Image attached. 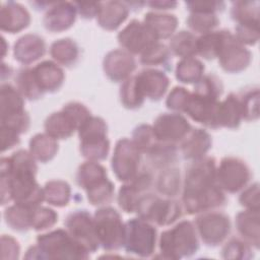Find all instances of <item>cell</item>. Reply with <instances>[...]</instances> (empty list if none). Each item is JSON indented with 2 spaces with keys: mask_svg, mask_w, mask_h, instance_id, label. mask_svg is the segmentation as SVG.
Masks as SVG:
<instances>
[{
  "mask_svg": "<svg viewBox=\"0 0 260 260\" xmlns=\"http://www.w3.org/2000/svg\"><path fill=\"white\" fill-rule=\"evenodd\" d=\"M129 7L126 2L107 1L101 2L96 21L106 30L117 29L128 17Z\"/></svg>",
  "mask_w": 260,
  "mask_h": 260,
  "instance_id": "obj_26",
  "label": "cell"
},
{
  "mask_svg": "<svg viewBox=\"0 0 260 260\" xmlns=\"http://www.w3.org/2000/svg\"><path fill=\"white\" fill-rule=\"evenodd\" d=\"M218 100L203 98L191 92L184 113L187 114L193 121L200 123L205 127L218 129Z\"/></svg>",
  "mask_w": 260,
  "mask_h": 260,
  "instance_id": "obj_19",
  "label": "cell"
},
{
  "mask_svg": "<svg viewBox=\"0 0 260 260\" xmlns=\"http://www.w3.org/2000/svg\"><path fill=\"white\" fill-rule=\"evenodd\" d=\"M152 9L156 10H166V9H174L178 3L176 1H150L146 3Z\"/></svg>",
  "mask_w": 260,
  "mask_h": 260,
  "instance_id": "obj_57",
  "label": "cell"
},
{
  "mask_svg": "<svg viewBox=\"0 0 260 260\" xmlns=\"http://www.w3.org/2000/svg\"><path fill=\"white\" fill-rule=\"evenodd\" d=\"M225 29L211 30L197 38V54L206 60L217 58Z\"/></svg>",
  "mask_w": 260,
  "mask_h": 260,
  "instance_id": "obj_41",
  "label": "cell"
},
{
  "mask_svg": "<svg viewBox=\"0 0 260 260\" xmlns=\"http://www.w3.org/2000/svg\"><path fill=\"white\" fill-rule=\"evenodd\" d=\"M259 210L246 209L236 215V228L242 239L255 249H259Z\"/></svg>",
  "mask_w": 260,
  "mask_h": 260,
  "instance_id": "obj_27",
  "label": "cell"
},
{
  "mask_svg": "<svg viewBox=\"0 0 260 260\" xmlns=\"http://www.w3.org/2000/svg\"><path fill=\"white\" fill-rule=\"evenodd\" d=\"M212 145L210 134L201 128L191 129L181 141L180 150L185 159L197 160L206 155Z\"/></svg>",
  "mask_w": 260,
  "mask_h": 260,
  "instance_id": "obj_25",
  "label": "cell"
},
{
  "mask_svg": "<svg viewBox=\"0 0 260 260\" xmlns=\"http://www.w3.org/2000/svg\"><path fill=\"white\" fill-rule=\"evenodd\" d=\"M182 211L183 206L177 200L150 193H146L140 198L136 209L139 217L159 226L174 223L182 216Z\"/></svg>",
  "mask_w": 260,
  "mask_h": 260,
  "instance_id": "obj_7",
  "label": "cell"
},
{
  "mask_svg": "<svg viewBox=\"0 0 260 260\" xmlns=\"http://www.w3.org/2000/svg\"><path fill=\"white\" fill-rule=\"evenodd\" d=\"M35 78L45 92H55L61 88L65 80L63 69L54 61L45 60L32 67Z\"/></svg>",
  "mask_w": 260,
  "mask_h": 260,
  "instance_id": "obj_24",
  "label": "cell"
},
{
  "mask_svg": "<svg viewBox=\"0 0 260 260\" xmlns=\"http://www.w3.org/2000/svg\"><path fill=\"white\" fill-rule=\"evenodd\" d=\"M191 92L183 86H175L167 96L166 106L176 113H184Z\"/></svg>",
  "mask_w": 260,
  "mask_h": 260,
  "instance_id": "obj_50",
  "label": "cell"
},
{
  "mask_svg": "<svg viewBox=\"0 0 260 260\" xmlns=\"http://www.w3.org/2000/svg\"><path fill=\"white\" fill-rule=\"evenodd\" d=\"M20 247L18 242L11 236L3 235L1 237V258L17 259L19 257Z\"/></svg>",
  "mask_w": 260,
  "mask_h": 260,
  "instance_id": "obj_54",
  "label": "cell"
},
{
  "mask_svg": "<svg viewBox=\"0 0 260 260\" xmlns=\"http://www.w3.org/2000/svg\"><path fill=\"white\" fill-rule=\"evenodd\" d=\"M232 18L240 23H259V3L257 1L233 2Z\"/></svg>",
  "mask_w": 260,
  "mask_h": 260,
  "instance_id": "obj_42",
  "label": "cell"
},
{
  "mask_svg": "<svg viewBox=\"0 0 260 260\" xmlns=\"http://www.w3.org/2000/svg\"><path fill=\"white\" fill-rule=\"evenodd\" d=\"M80 153L87 160L100 161L107 158L110 151L108 126L101 117L91 116L77 130Z\"/></svg>",
  "mask_w": 260,
  "mask_h": 260,
  "instance_id": "obj_6",
  "label": "cell"
},
{
  "mask_svg": "<svg viewBox=\"0 0 260 260\" xmlns=\"http://www.w3.org/2000/svg\"><path fill=\"white\" fill-rule=\"evenodd\" d=\"M117 40L123 50L132 55H141L149 47L158 42L152 30L144 22L137 19H132L118 34Z\"/></svg>",
  "mask_w": 260,
  "mask_h": 260,
  "instance_id": "obj_15",
  "label": "cell"
},
{
  "mask_svg": "<svg viewBox=\"0 0 260 260\" xmlns=\"http://www.w3.org/2000/svg\"><path fill=\"white\" fill-rule=\"evenodd\" d=\"M204 64L195 57L183 58L177 63L176 78L185 84L197 83L204 75Z\"/></svg>",
  "mask_w": 260,
  "mask_h": 260,
  "instance_id": "obj_38",
  "label": "cell"
},
{
  "mask_svg": "<svg viewBox=\"0 0 260 260\" xmlns=\"http://www.w3.org/2000/svg\"><path fill=\"white\" fill-rule=\"evenodd\" d=\"M44 189L45 201L56 207L68 205L71 198L70 185L62 180H51L46 183Z\"/></svg>",
  "mask_w": 260,
  "mask_h": 260,
  "instance_id": "obj_39",
  "label": "cell"
},
{
  "mask_svg": "<svg viewBox=\"0 0 260 260\" xmlns=\"http://www.w3.org/2000/svg\"><path fill=\"white\" fill-rule=\"evenodd\" d=\"M103 69L110 80L123 82L136 69V61L129 52L123 49H115L106 54L103 61Z\"/></svg>",
  "mask_w": 260,
  "mask_h": 260,
  "instance_id": "obj_18",
  "label": "cell"
},
{
  "mask_svg": "<svg viewBox=\"0 0 260 260\" xmlns=\"http://www.w3.org/2000/svg\"><path fill=\"white\" fill-rule=\"evenodd\" d=\"M159 252L166 259L191 257L199 249L198 234L194 222L181 220L164 231L158 239Z\"/></svg>",
  "mask_w": 260,
  "mask_h": 260,
  "instance_id": "obj_5",
  "label": "cell"
},
{
  "mask_svg": "<svg viewBox=\"0 0 260 260\" xmlns=\"http://www.w3.org/2000/svg\"><path fill=\"white\" fill-rule=\"evenodd\" d=\"M89 252L78 244L67 230L57 229L37 238L24 255L25 259H87Z\"/></svg>",
  "mask_w": 260,
  "mask_h": 260,
  "instance_id": "obj_3",
  "label": "cell"
},
{
  "mask_svg": "<svg viewBox=\"0 0 260 260\" xmlns=\"http://www.w3.org/2000/svg\"><path fill=\"white\" fill-rule=\"evenodd\" d=\"M74 2H53L44 15L45 28L51 32H61L70 28L76 19Z\"/></svg>",
  "mask_w": 260,
  "mask_h": 260,
  "instance_id": "obj_21",
  "label": "cell"
},
{
  "mask_svg": "<svg viewBox=\"0 0 260 260\" xmlns=\"http://www.w3.org/2000/svg\"><path fill=\"white\" fill-rule=\"evenodd\" d=\"M76 183L87 195L91 205H107L114 199L115 186L108 178L106 168L99 161L87 160L78 167Z\"/></svg>",
  "mask_w": 260,
  "mask_h": 260,
  "instance_id": "obj_4",
  "label": "cell"
},
{
  "mask_svg": "<svg viewBox=\"0 0 260 260\" xmlns=\"http://www.w3.org/2000/svg\"><path fill=\"white\" fill-rule=\"evenodd\" d=\"M25 112L24 98L17 88L3 83L0 88V119H5Z\"/></svg>",
  "mask_w": 260,
  "mask_h": 260,
  "instance_id": "obj_31",
  "label": "cell"
},
{
  "mask_svg": "<svg viewBox=\"0 0 260 260\" xmlns=\"http://www.w3.org/2000/svg\"><path fill=\"white\" fill-rule=\"evenodd\" d=\"M185 5L190 12L216 13L224 8V3L221 1H188Z\"/></svg>",
  "mask_w": 260,
  "mask_h": 260,
  "instance_id": "obj_53",
  "label": "cell"
},
{
  "mask_svg": "<svg viewBox=\"0 0 260 260\" xmlns=\"http://www.w3.org/2000/svg\"><path fill=\"white\" fill-rule=\"evenodd\" d=\"M242 120V110L238 93L231 92L223 101H219L217 113L218 128L236 129L240 126Z\"/></svg>",
  "mask_w": 260,
  "mask_h": 260,
  "instance_id": "obj_29",
  "label": "cell"
},
{
  "mask_svg": "<svg viewBox=\"0 0 260 260\" xmlns=\"http://www.w3.org/2000/svg\"><path fill=\"white\" fill-rule=\"evenodd\" d=\"M67 232L89 253L95 252L99 247V239L95 232L93 217L85 209H78L69 213L64 221Z\"/></svg>",
  "mask_w": 260,
  "mask_h": 260,
  "instance_id": "obj_13",
  "label": "cell"
},
{
  "mask_svg": "<svg viewBox=\"0 0 260 260\" xmlns=\"http://www.w3.org/2000/svg\"><path fill=\"white\" fill-rule=\"evenodd\" d=\"M251 247L246 241L233 238L222 247L221 257L223 259H250L253 257Z\"/></svg>",
  "mask_w": 260,
  "mask_h": 260,
  "instance_id": "obj_48",
  "label": "cell"
},
{
  "mask_svg": "<svg viewBox=\"0 0 260 260\" xmlns=\"http://www.w3.org/2000/svg\"><path fill=\"white\" fill-rule=\"evenodd\" d=\"M120 100L123 107L129 110L139 109L143 105L145 99L137 87L134 75L122 82L120 87Z\"/></svg>",
  "mask_w": 260,
  "mask_h": 260,
  "instance_id": "obj_44",
  "label": "cell"
},
{
  "mask_svg": "<svg viewBox=\"0 0 260 260\" xmlns=\"http://www.w3.org/2000/svg\"><path fill=\"white\" fill-rule=\"evenodd\" d=\"M29 152L43 164L52 160L58 152L57 139L50 136L48 133H38L29 140Z\"/></svg>",
  "mask_w": 260,
  "mask_h": 260,
  "instance_id": "obj_32",
  "label": "cell"
},
{
  "mask_svg": "<svg viewBox=\"0 0 260 260\" xmlns=\"http://www.w3.org/2000/svg\"><path fill=\"white\" fill-rule=\"evenodd\" d=\"M77 13L84 19H91L96 17L101 2H74Z\"/></svg>",
  "mask_w": 260,
  "mask_h": 260,
  "instance_id": "obj_56",
  "label": "cell"
},
{
  "mask_svg": "<svg viewBox=\"0 0 260 260\" xmlns=\"http://www.w3.org/2000/svg\"><path fill=\"white\" fill-rule=\"evenodd\" d=\"M156 190L162 196L168 198L175 197L181 190V175L180 170L174 167L161 169L155 182Z\"/></svg>",
  "mask_w": 260,
  "mask_h": 260,
  "instance_id": "obj_36",
  "label": "cell"
},
{
  "mask_svg": "<svg viewBox=\"0 0 260 260\" xmlns=\"http://www.w3.org/2000/svg\"><path fill=\"white\" fill-rule=\"evenodd\" d=\"M183 209L187 214L211 211L226 203L224 191L216 183V161L212 156L193 160L183 182Z\"/></svg>",
  "mask_w": 260,
  "mask_h": 260,
  "instance_id": "obj_2",
  "label": "cell"
},
{
  "mask_svg": "<svg viewBox=\"0 0 260 260\" xmlns=\"http://www.w3.org/2000/svg\"><path fill=\"white\" fill-rule=\"evenodd\" d=\"M58 221V213L49 207L37 206L32 210L31 229L35 231H45L51 229Z\"/></svg>",
  "mask_w": 260,
  "mask_h": 260,
  "instance_id": "obj_49",
  "label": "cell"
},
{
  "mask_svg": "<svg viewBox=\"0 0 260 260\" xmlns=\"http://www.w3.org/2000/svg\"><path fill=\"white\" fill-rule=\"evenodd\" d=\"M134 77L142 96L150 101H159L170 85L168 75L162 70L155 68L143 69L134 75Z\"/></svg>",
  "mask_w": 260,
  "mask_h": 260,
  "instance_id": "obj_20",
  "label": "cell"
},
{
  "mask_svg": "<svg viewBox=\"0 0 260 260\" xmlns=\"http://www.w3.org/2000/svg\"><path fill=\"white\" fill-rule=\"evenodd\" d=\"M223 85L221 80L214 74H206L201 77V79L195 83L193 93L208 98L212 100H218L222 94Z\"/></svg>",
  "mask_w": 260,
  "mask_h": 260,
  "instance_id": "obj_46",
  "label": "cell"
},
{
  "mask_svg": "<svg viewBox=\"0 0 260 260\" xmlns=\"http://www.w3.org/2000/svg\"><path fill=\"white\" fill-rule=\"evenodd\" d=\"M153 184L152 174L143 169L132 180L125 182L118 192V204L126 213L136 212L140 198L147 193Z\"/></svg>",
  "mask_w": 260,
  "mask_h": 260,
  "instance_id": "obj_16",
  "label": "cell"
},
{
  "mask_svg": "<svg viewBox=\"0 0 260 260\" xmlns=\"http://www.w3.org/2000/svg\"><path fill=\"white\" fill-rule=\"evenodd\" d=\"M186 22L190 29L202 35L213 30L218 25L219 19L215 13L190 12Z\"/></svg>",
  "mask_w": 260,
  "mask_h": 260,
  "instance_id": "obj_47",
  "label": "cell"
},
{
  "mask_svg": "<svg viewBox=\"0 0 260 260\" xmlns=\"http://www.w3.org/2000/svg\"><path fill=\"white\" fill-rule=\"evenodd\" d=\"M44 128L46 133L55 139L69 138L75 130H78L74 119L63 109L48 116L45 120Z\"/></svg>",
  "mask_w": 260,
  "mask_h": 260,
  "instance_id": "obj_28",
  "label": "cell"
},
{
  "mask_svg": "<svg viewBox=\"0 0 260 260\" xmlns=\"http://www.w3.org/2000/svg\"><path fill=\"white\" fill-rule=\"evenodd\" d=\"M35 207H27L14 203L8 206L3 213L6 224L16 232H26L31 229L32 210Z\"/></svg>",
  "mask_w": 260,
  "mask_h": 260,
  "instance_id": "obj_34",
  "label": "cell"
},
{
  "mask_svg": "<svg viewBox=\"0 0 260 260\" xmlns=\"http://www.w3.org/2000/svg\"><path fill=\"white\" fill-rule=\"evenodd\" d=\"M217 58L220 67L225 72L239 73L249 66L252 54L235 35L225 29Z\"/></svg>",
  "mask_w": 260,
  "mask_h": 260,
  "instance_id": "obj_14",
  "label": "cell"
},
{
  "mask_svg": "<svg viewBox=\"0 0 260 260\" xmlns=\"http://www.w3.org/2000/svg\"><path fill=\"white\" fill-rule=\"evenodd\" d=\"M157 242V231L152 223L134 217L125 223L124 249L127 253L141 258L151 257L155 252Z\"/></svg>",
  "mask_w": 260,
  "mask_h": 260,
  "instance_id": "obj_9",
  "label": "cell"
},
{
  "mask_svg": "<svg viewBox=\"0 0 260 260\" xmlns=\"http://www.w3.org/2000/svg\"><path fill=\"white\" fill-rule=\"evenodd\" d=\"M239 202L246 209L259 210V184L254 183L244 188L239 197Z\"/></svg>",
  "mask_w": 260,
  "mask_h": 260,
  "instance_id": "obj_52",
  "label": "cell"
},
{
  "mask_svg": "<svg viewBox=\"0 0 260 260\" xmlns=\"http://www.w3.org/2000/svg\"><path fill=\"white\" fill-rule=\"evenodd\" d=\"M143 22L152 30L158 41L171 38L178 26V18L174 14L152 11L144 15Z\"/></svg>",
  "mask_w": 260,
  "mask_h": 260,
  "instance_id": "obj_30",
  "label": "cell"
},
{
  "mask_svg": "<svg viewBox=\"0 0 260 260\" xmlns=\"http://www.w3.org/2000/svg\"><path fill=\"white\" fill-rule=\"evenodd\" d=\"M152 127L160 141L175 144L182 141L192 129L188 120L176 112L160 114L155 118Z\"/></svg>",
  "mask_w": 260,
  "mask_h": 260,
  "instance_id": "obj_17",
  "label": "cell"
},
{
  "mask_svg": "<svg viewBox=\"0 0 260 260\" xmlns=\"http://www.w3.org/2000/svg\"><path fill=\"white\" fill-rule=\"evenodd\" d=\"M0 138H1V151L4 152L12 147L16 146L20 142L19 133L8 129L0 127Z\"/></svg>",
  "mask_w": 260,
  "mask_h": 260,
  "instance_id": "obj_55",
  "label": "cell"
},
{
  "mask_svg": "<svg viewBox=\"0 0 260 260\" xmlns=\"http://www.w3.org/2000/svg\"><path fill=\"white\" fill-rule=\"evenodd\" d=\"M38 166L29 150L19 149L0 161L1 205L11 200L14 203L37 207L45 201L44 189L38 184Z\"/></svg>",
  "mask_w": 260,
  "mask_h": 260,
  "instance_id": "obj_1",
  "label": "cell"
},
{
  "mask_svg": "<svg viewBox=\"0 0 260 260\" xmlns=\"http://www.w3.org/2000/svg\"><path fill=\"white\" fill-rule=\"evenodd\" d=\"M15 87L28 101H37L44 95L40 88L31 67L20 68L15 76Z\"/></svg>",
  "mask_w": 260,
  "mask_h": 260,
  "instance_id": "obj_37",
  "label": "cell"
},
{
  "mask_svg": "<svg viewBox=\"0 0 260 260\" xmlns=\"http://www.w3.org/2000/svg\"><path fill=\"white\" fill-rule=\"evenodd\" d=\"M235 31V37L243 45L254 46L259 40V23H240Z\"/></svg>",
  "mask_w": 260,
  "mask_h": 260,
  "instance_id": "obj_51",
  "label": "cell"
},
{
  "mask_svg": "<svg viewBox=\"0 0 260 260\" xmlns=\"http://www.w3.org/2000/svg\"><path fill=\"white\" fill-rule=\"evenodd\" d=\"M46 49L43 37L37 34H26L14 43L13 56L17 62L29 65L42 58L46 54Z\"/></svg>",
  "mask_w": 260,
  "mask_h": 260,
  "instance_id": "obj_22",
  "label": "cell"
},
{
  "mask_svg": "<svg viewBox=\"0 0 260 260\" xmlns=\"http://www.w3.org/2000/svg\"><path fill=\"white\" fill-rule=\"evenodd\" d=\"M132 141L139 151L146 155L155 147L159 139L156 137L152 126L140 124L136 126L132 132Z\"/></svg>",
  "mask_w": 260,
  "mask_h": 260,
  "instance_id": "obj_45",
  "label": "cell"
},
{
  "mask_svg": "<svg viewBox=\"0 0 260 260\" xmlns=\"http://www.w3.org/2000/svg\"><path fill=\"white\" fill-rule=\"evenodd\" d=\"M141 152L132 139L121 138L117 141L112 156V170L121 182H128L140 172Z\"/></svg>",
  "mask_w": 260,
  "mask_h": 260,
  "instance_id": "obj_10",
  "label": "cell"
},
{
  "mask_svg": "<svg viewBox=\"0 0 260 260\" xmlns=\"http://www.w3.org/2000/svg\"><path fill=\"white\" fill-rule=\"evenodd\" d=\"M252 177L248 165L238 157H223L216 168V183L229 193L243 190Z\"/></svg>",
  "mask_w": 260,
  "mask_h": 260,
  "instance_id": "obj_12",
  "label": "cell"
},
{
  "mask_svg": "<svg viewBox=\"0 0 260 260\" xmlns=\"http://www.w3.org/2000/svg\"><path fill=\"white\" fill-rule=\"evenodd\" d=\"M171 54L170 49L165 44L157 42L140 55V63L143 66L162 67L170 70L172 68Z\"/></svg>",
  "mask_w": 260,
  "mask_h": 260,
  "instance_id": "obj_40",
  "label": "cell"
},
{
  "mask_svg": "<svg viewBox=\"0 0 260 260\" xmlns=\"http://www.w3.org/2000/svg\"><path fill=\"white\" fill-rule=\"evenodd\" d=\"M201 241L208 247L222 244L231 233L230 217L219 211H206L198 215L194 221Z\"/></svg>",
  "mask_w": 260,
  "mask_h": 260,
  "instance_id": "obj_11",
  "label": "cell"
},
{
  "mask_svg": "<svg viewBox=\"0 0 260 260\" xmlns=\"http://www.w3.org/2000/svg\"><path fill=\"white\" fill-rule=\"evenodd\" d=\"M241 104L242 118L246 121H254L259 118V88L250 87L238 92Z\"/></svg>",
  "mask_w": 260,
  "mask_h": 260,
  "instance_id": "obj_43",
  "label": "cell"
},
{
  "mask_svg": "<svg viewBox=\"0 0 260 260\" xmlns=\"http://www.w3.org/2000/svg\"><path fill=\"white\" fill-rule=\"evenodd\" d=\"M169 49L175 56L190 58L197 55V38L188 30H181L172 36Z\"/></svg>",
  "mask_w": 260,
  "mask_h": 260,
  "instance_id": "obj_35",
  "label": "cell"
},
{
  "mask_svg": "<svg viewBox=\"0 0 260 260\" xmlns=\"http://www.w3.org/2000/svg\"><path fill=\"white\" fill-rule=\"evenodd\" d=\"M30 23V14L25 7L13 1L5 2L0 9V27L2 31L16 34Z\"/></svg>",
  "mask_w": 260,
  "mask_h": 260,
  "instance_id": "obj_23",
  "label": "cell"
},
{
  "mask_svg": "<svg viewBox=\"0 0 260 260\" xmlns=\"http://www.w3.org/2000/svg\"><path fill=\"white\" fill-rule=\"evenodd\" d=\"M100 246L106 251H117L124 246L125 223L121 214L113 207L99 208L93 215Z\"/></svg>",
  "mask_w": 260,
  "mask_h": 260,
  "instance_id": "obj_8",
  "label": "cell"
},
{
  "mask_svg": "<svg viewBox=\"0 0 260 260\" xmlns=\"http://www.w3.org/2000/svg\"><path fill=\"white\" fill-rule=\"evenodd\" d=\"M50 55L57 64L69 67L77 62L79 47L69 38L56 40L50 46Z\"/></svg>",
  "mask_w": 260,
  "mask_h": 260,
  "instance_id": "obj_33",
  "label": "cell"
}]
</instances>
